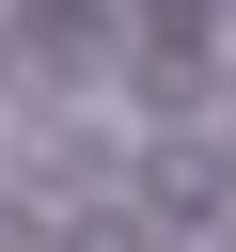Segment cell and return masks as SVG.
I'll list each match as a JSON object with an SVG mask.
<instances>
[{"mask_svg": "<svg viewBox=\"0 0 236 252\" xmlns=\"http://www.w3.org/2000/svg\"><path fill=\"white\" fill-rule=\"evenodd\" d=\"M157 32H189V0H157Z\"/></svg>", "mask_w": 236, "mask_h": 252, "instance_id": "6da1fadb", "label": "cell"}]
</instances>
